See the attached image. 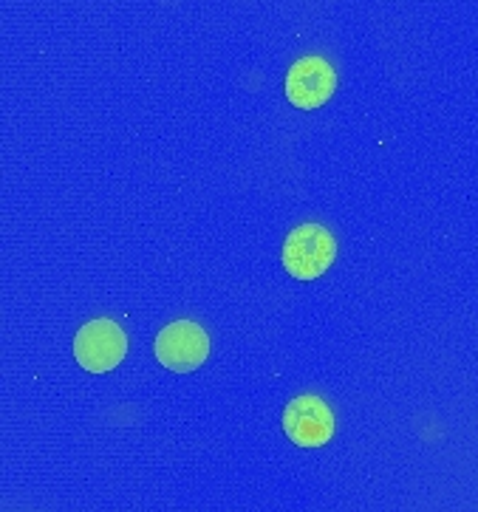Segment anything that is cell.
I'll list each match as a JSON object with an SVG mask.
<instances>
[{"instance_id":"2","label":"cell","mask_w":478,"mask_h":512,"mask_svg":"<svg viewBox=\"0 0 478 512\" xmlns=\"http://www.w3.org/2000/svg\"><path fill=\"white\" fill-rule=\"evenodd\" d=\"M128 354V334L111 317H94L74 337V360L88 374H108Z\"/></svg>"},{"instance_id":"3","label":"cell","mask_w":478,"mask_h":512,"mask_svg":"<svg viewBox=\"0 0 478 512\" xmlns=\"http://www.w3.org/2000/svg\"><path fill=\"white\" fill-rule=\"evenodd\" d=\"M156 360L173 374H190L210 357V337L196 320H173L170 326L156 334L153 343Z\"/></svg>"},{"instance_id":"1","label":"cell","mask_w":478,"mask_h":512,"mask_svg":"<svg viewBox=\"0 0 478 512\" xmlns=\"http://www.w3.org/2000/svg\"><path fill=\"white\" fill-rule=\"evenodd\" d=\"M337 258V241L323 224H300L283 244V269L297 281H317Z\"/></svg>"},{"instance_id":"5","label":"cell","mask_w":478,"mask_h":512,"mask_svg":"<svg viewBox=\"0 0 478 512\" xmlns=\"http://www.w3.org/2000/svg\"><path fill=\"white\" fill-rule=\"evenodd\" d=\"M337 91V74L326 57L309 54L300 57L286 74V100L300 111H314L334 97Z\"/></svg>"},{"instance_id":"4","label":"cell","mask_w":478,"mask_h":512,"mask_svg":"<svg viewBox=\"0 0 478 512\" xmlns=\"http://www.w3.org/2000/svg\"><path fill=\"white\" fill-rule=\"evenodd\" d=\"M283 433L297 447H323L334 436V413L326 399L317 394H300L283 411Z\"/></svg>"}]
</instances>
